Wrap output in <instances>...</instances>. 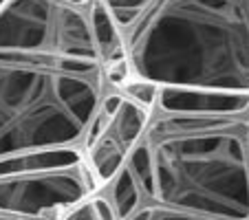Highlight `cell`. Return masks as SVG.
<instances>
[{"label": "cell", "instance_id": "cell-9", "mask_svg": "<svg viewBox=\"0 0 249 220\" xmlns=\"http://www.w3.org/2000/svg\"><path fill=\"white\" fill-rule=\"evenodd\" d=\"M110 207H113V214L117 220H126L128 216H132L143 203L139 187H137L135 178L130 176L126 168H122L117 172L113 181V189H110Z\"/></svg>", "mask_w": 249, "mask_h": 220}, {"label": "cell", "instance_id": "cell-13", "mask_svg": "<svg viewBox=\"0 0 249 220\" xmlns=\"http://www.w3.org/2000/svg\"><path fill=\"white\" fill-rule=\"evenodd\" d=\"M124 88H126L128 93V99H132V102H137L139 106L148 108L150 110L152 106H157V93H159V88H157L155 84H150V82H143V80H128L126 84H124Z\"/></svg>", "mask_w": 249, "mask_h": 220}, {"label": "cell", "instance_id": "cell-8", "mask_svg": "<svg viewBox=\"0 0 249 220\" xmlns=\"http://www.w3.org/2000/svg\"><path fill=\"white\" fill-rule=\"evenodd\" d=\"M86 18H89L93 42H95V49H97L102 66L126 60L128 55H126V47H124L119 27L113 20V16L108 14V9L104 7L102 0H89L86 2Z\"/></svg>", "mask_w": 249, "mask_h": 220}, {"label": "cell", "instance_id": "cell-1", "mask_svg": "<svg viewBox=\"0 0 249 220\" xmlns=\"http://www.w3.org/2000/svg\"><path fill=\"white\" fill-rule=\"evenodd\" d=\"M124 47L157 88L249 95V0H155Z\"/></svg>", "mask_w": 249, "mask_h": 220}, {"label": "cell", "instance_id": "cell-10", "mask_svg": "<svg viewBox=\"0 0 249 220\" xmlns=\"http://www.w3.org/2000/svg\"><path fill=\"white\" fill-rule=\"evenodd\" d=\"M104 7L108 9L117 27L130 29L139 20V16L155 2V0H102Z\"/></svg>", "mask_w": 249, "mask_h": 220}, {"label": "cell", "instance_id": "cell-5", "mask_svg": "<svg viewBox=\"0 0 249 220\" xmlns=\"http://www.w3.org/2000/svg\"><path fill=\"white\" fill-rule=\"evenodd\" d=\"M97 189L86 159L71 165L0 174V214H60L89 201Z\"/></svg>", "mask_w": 249, "mask_h": 220}, {"label": "cell", "instance_id": "cell-4", "mask_svg": "<svg viewBox=\"0 0 249 220\" xmlns=\"http://www.w3.org/2000/svg\"><path fill=\"white\" fill-rule=\"evenodd\" d=\"M0 49L99 60L86 9L66 0H7L0 7Z\"/></svg>", "mask_w": 249, "mask_h": 220}, {"label": "cell", "instance_id": "cell-11", "mask_svg": "<svg viewBox=\"0 0 249 220\" xmlns=\"http://www.w3.org/2000/svg\"><path fill=\"white\" fill-rule=\"evenodd\" d=\"M126 220H221V218H212V216H203V214H194V211H183V209H174V207L150 203V205H141Z\"/></svg>", "mask_w": 249, "mask_h": 220}, {"label": "cell", "instance_id": "cell-6", "mask_svg": "<svg viewBox=\"0 0 249 220\" xmlns=\"http://www.w3.org/2000/svg\"><path fill=\"white\" fill-rule=\"evenodd\" d=\"M148 123H150V110L132 99L122 97L106 128L89 145H84L86 165L97 185L110 183L117 176L139 139L146 135Z\"/></svg>", "mask_w": 249, "mask_h": 220}, {"label": "cell", "instance_id": "cell-3", "mask_svg": "<svg viewBox=\"0 0 249 220\" xmlns=\"http://www.w3.org/2000/svg\"><path fill=\"white\" fill-rule=\"evenodd\" d=\"M104 84L99 60L0 49V161L80 148Z\"/></svg>", "mask_w": 249, "mask_h": 220}, {"label": "cell", "instance_id": "cell-14", "mask_svg": "<svg viewBox=\"0 0 249 220\" xmlns=\"http://www.w3.org/2000/svg\"><path fill=\"white\" fill-rule=\"evenodd\" d=\"M66 2H71V5H77V7H86V2H89V0H66Z\"/></svg>", "mask_w": 249, "mask_h": 220}, {"label": "cell", "instance_id": "cell-7", "mask_svg": "<svg viewBox=\"0 0 249 220\" xmlns=\"http://www.w3.org/2000/svg\"><path fill=\"white\" fill-rule=\"evenodd\" d=\"M157 106L163 115H238L247 113L249 95L192 88H159Z\"/></svg>", "mask_w": 249, "mask_h": 220}, {"label": "cell", "instance_id": "cell-12", "mask_svg": "<svg viewBox=\"0 0 249 220\" xmlns=\"http://www.w3.org/2000/svg\"><path fill=\"white\" fill-rule=\"evenodd\" d=\"M0 220H99L95 214L93 201H84L80 205L71 207L60 214H47V216H16V214H0Z\"/></svg>", "mask_w": 249, "mask_h": 220}, {"label": "cell", "instance_id": "cell-2", "mask_svg": "<svg viewBox=\"0 0 249 220\" xmlns=\"http://www.w3.org/2000/svg\"><path fill=\"white\" fill-rule=\"evenodd\" d=\"M157 205L221 220H249V117L163 115L148 123Z\"/></svg>", "mask_w": 249, "mask_h": 220}, {"label": "cell", "instance_id": "cell-15", "mask_svg": "<svg viewBox=\"0 0 249 220\" xmlns=\"http://www.w3.org/2000/svg\"><path fill=\"white\" fill-rule=\"evenodd\" d=\"M5 2H7V0H0V7H2V5H5Z\"/></svg>", "mask_w": 249, "mask_h": 220}]
</instances>
